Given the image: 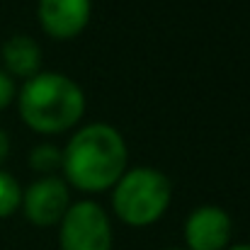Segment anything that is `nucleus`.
<instances>
[{"instance_id":"2","label":"nucleus","mask_w":250,"mask_h":250,"mask_svg":"<svg viewBox=\"0 0 250 250\" xmlns=\"http://www.w3.org/2000/svg\"><path fill=\"white\" fill-rule=\"evenodd\" d=\"M17 109L22 122L37 134H63L85 114V92L63 73H37L27 78L17 92Z\"/></svg>"},{"instance_id":"7","label":"nucleus","mask_w":250,"mask_h":250,"mask_svg":"<svg viewBox=\"0 0 250 250\" xmlns=\"http://www.w3.org/2000/svg\"><path fill=\"white\" fill-rule=\"evenodd\" d=\"M90 0H39L37 17L42 29L54 39H73L90 22Z\"/></svg>"},{"instance_id":"13","label":"nucleus","mask_w":250,"mask_h":250,"mask_svg":"<svg viewBox=\"0 0 250 250\" xmlns=\"http://www.w3.org/2000/svg\"><path fill=\"white\" fill-rule=\"evenodd\" d=\"M226 250H250V243H241V246H231Z\"/></svg>"},{"instance_id":"3","label":"nucleus","mask_w":250,"mask_h":250,"mask_svg":"<svg viewBox=\"0 0 250 250\" xmlns=\"http://www.w3.org/2000/svg\"><path fill=\"white\" fill-rule=\"evenodd\" d=\"M172 185L166 172L156 167H126L112 187L114 216L134 229L156 224L170 207Z\"/></svg>"},{"instance_id":"6","label":"nucleus","mask_w":250,"mask_h":250,"mask_svg":"<svg viewBox=\"0 0 250 250\" xmlns=\"http://www.w3.org/2000/svg\"><path fill=\"white\" fill-rule=\"evenodd\" d=\"M185 250H226L233 236V221L226 209L204 204L185 221Z\"/></svg>"},{"instance_id":"5","label":"nucleus","mask_w":250,"mask_h":250,"mask_svg":"<svg viewBox=\"0 0 250 250\" xmlns=\"http://www.w3.org/2000/svg\"><path fill=\"white\" fill-rule=\"evenodd\" d=\"M71 207V187L63 177L49 175L34 180L27 189H22V204L27 221L34 226H59L63 214Z\"/></svg>"},{"instance_id":"12","label":"nucleus","mask_w":250,"mask_h":250,"mask_svg":"<svg viewBox=\"0 0 250 250\" xmlns=\"http://www.w3.org/2000/svg\"><path fill=\"white\" fill-rule=\"evenodd\" d=\"M7 153H10V139H7V134L0 129V163L7 158Z\"/></svg>"},{"instance_id":"14","label":"nucleus","mask_w":250,"mask_h":250,"mask_svg":"<svg viewBox=\"0 0 250 250\" xmlns=\"http://www.w3.org/2000/svg\"><path fill=\"white\" fill-rule=\"evenodd\" d=\"M166 250H185V248H166Z\"/></svg>"},{"instance_id":"10","label":"nucleus","mask_w":250,"mask_h":250,"mask_svg":"<svg viewBox=\"0 0 250 250\" xmlns=\"http://www.w3.org/2000/svg\"><path fill=\"white\" fill-rule=\"evenodd\" d=\"M20 204H22V187H20V182L10 172L0 170V219L12 216L20 209Z\"/></svg>"},{"instance_id":"1","label":"nucleus","mask_w":250,"mask_h":250,"mask_svg":"<svg viewBox=\"0 0 250 250\" xmlns=\"http://www.w3.org/2000/svg\"><path fill=\"white\" fill-rule=\"evenodd\" d=\"M63 151V180L81 192H107L126 172L129 148L124 136L102 122L81 126Z\"/></svg>"},{"instance_id":"9","label":"nucleus","mask_w":250,"mask_h":250,"mask_svg":"<svg viewBox=\"0 0 250 250\" xmlns=\"http://www.w3.org/2000/svg\"><path fill=\"white\" fill-rule=\"evenodd\" d=\"M63 166V151L54 144H39L29 151V167L42 177L56 175Z\"/></svg>"},{"instance_id":"11","label":"nucleus","mask_w":250,"mask_h":250,"mask_svg":"<svg viewBox=\"0 0 250 250\" xmlns=\"http://www.w3.org/2000/svg\"><path fill=\"white\" fill-rule=\"evenodd\" d=\"M15 95H17V90H15L12 78H10L5 71H0V112H2L5 107H10V102L15 100Z\"/></svg>"},{"instance_id":"4","label":"nucleus","mask_w":250,"mask_h":250,"mask_svg":"<svg viewBox=\"0 0 250 250\" xmlns=\"http://www.w3.org/2000/svg\"><path fill=\"white\" fill-rule=\"evenodd\" d=\"M61 250H112V224L107 211L92 202H71L59 224Z\"/></svg>"},{"instance_id":"8","label":"nucleus","mask_w":250,"mask_h":250,"mask_svg":"<svg viewBox=\"0 0 250 250\" xmlns=\"http://www.w3.org/2000/svg\"><path fill=\"white\" fill-rule=\"evenodd\" d=\"M0 59L5 63V73L12 78H32L39 73L42 68V49L39 44L27 37V34H12L10 39H5L2 49H0Z\"/></svg>"}]
</instances>
